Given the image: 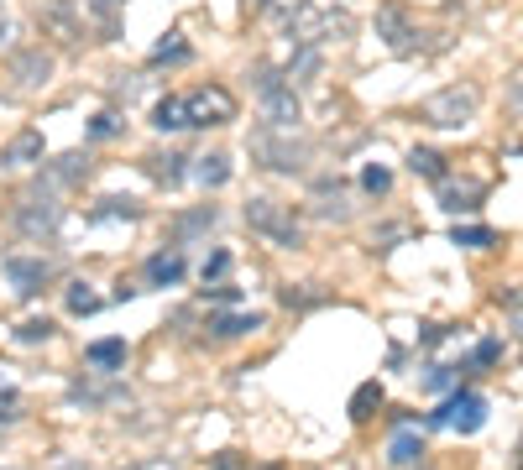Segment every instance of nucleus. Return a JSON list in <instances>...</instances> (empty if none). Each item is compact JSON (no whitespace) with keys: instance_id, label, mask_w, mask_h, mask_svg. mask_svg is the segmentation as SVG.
I'll return each instance as SVG.
<instances>
[{"instance_id":"nucleus-17","label":"nucleus","mask_w":523,"mask_h":470,"mask_svg":"<svg viewBox=\"0 0 523 470\" xmlns=\"http://www.w3.org/2000/svg\"><path fill=\"white\" fill-rule=\"evenodd\" d=\"M424 439H419V429H403V434H393V444H388V465L393 470H419L424 465Z\"/></svg>"},{"instance_id":"nucleus-19","label":"nucleus","mask_w":523,"mask_h":470,"mask_svg":"<svg viewBox=\"0 0 523 470\" xmlns=\"http://www.w3.org/2000/svg\"><path fill=\"white\" fill-rule=\"evenodd\" d=\"M194 183H199V188H225V183H231V157H225V152L199 157V162H194Z\"/></svg>"},{"instance_id":"nucleus-39","label":"nucleus","mask_w":523,"mask_h":470,"mask_svg":"<svg viewBox=\"0 0 523 470\" xmlns=\"http://www.w3.org/2000/svg\"><path fill=\"white\" fill-rule=\"evenodd\" d=\"M257 6H262L267 16H283V21H288L293 11H299V6H304V0H257Z\"/></svg>"},{"instance_id":"nucleus-36","label":"nucleus","mask_w":523,"mask_h":470,"mask_svg":"<svg viewBox=\"0 0 523 470\" xmlns=\"http://www.w3.org/2000/svg\"><path fill=\"white\" fill-rule=\"evenodd\" d=\"M225 267H231V251H215V256H210V262H204V267H199V277H204V288H210V282H220V277H225Z\"/></svg>"},{"instance_id":"nucleus-15","label":"nucleus","mask_w":523,"mask_h":470,"mask_svg":"<svg viewBox=\"0 0 523 470\" xmlns=\"http://www.w3.org/2000/svg\"><path fill=\"white\" fill-rule=\"evenodd\" d=\"M184 251L178 246H168V251H157V256H147V282L152 288H173V282H184Z\"/></svg>"},{"instance_id":"nucleus-3","label":"nucleus","mask_w":523,"mask_h":470,"mask_svg":"<svg viewBox=\"0 0 523 470\" xmlns=\"http://www.w3.org/2000/svg\"><path fill=\"white\" fill-rule=\"evenodd\" d=\"M246 152H252L262 168H272V173H304L309 141L293 136V131H278V126H257L252 141H246Z\"/></svg>"},{"instance_id":"nucleus-11","label":"nucleus","mask_w":523,"mask_h":470,"mask_svg":"<svg viewBox=\"0 0 523 470\" xmlns=\"http://www.w3.org/2000/svg\"><path fill=\"white\" fill-rule=\"evenodd\" d=\"M482 199H487V183H476V178H445L440 183L445 215H471V209H482Z\"/></svg>"},{"instance_id":"nucleus-29","label":"nucleus","mask_w":523,"mask_h":470,"mask_svg":"<svg viewBox=\"0 0 523 470\" xmlns=\"http://www.w3.org/2000/svg\"><path fill=\"white\" fill-rule=\"evenodd\" d=\"M84 11L95 16V21H100V32L110 37V32H116V16L126 11V0H84Z\"/></svg>"},{"instance_id":"nucleus-45","label":"nucleus","mask_w":523,"mask_h":470,"mask_svg":"<svg viewBox=\"0 0 523 470\" xmlns=\"http://www.w3.org/2000/svg\"><path fill=\"white\" fill-rule=\"evenodd\" d=\"M0 16H6V0H0Z\"/></svg>"},{"instance_id":"nucleus-14","label":"nucleus","mask_w":523,"mask_h":470,"mask_svg":"<svg viewBox=\"0 0 523 470\" xmlns=\"http://www.w3.org/2000/svg\"><path fill=\"white\" fill-rule=\"evenodd\" d=\"M32 162H42V131H16L0 147V168H32Z\"/></svg>"},{"instance_id":"nucleus-26","label":"nucleus","mask_w":523,"mask_h":470,"mask_svg":"<svg viewBox=\"0 0 523 470\" xmlns=\"http://www.w3.org/2000/svg\"><path fill=\"white\" fill-rule=\"evenodd\" d=\"M152 126L157 131H184V105H178V94H163V100L152 105Z\"/></svg>"},{"instance_id":"nucleus-12","label":"nucleus","mask_w":523,"mask_h":470,"mask_svg":"<svg viewBox=\"0 0 523 470\" xmlns=\"http://www.w3.org/2000/svg\"><path fill=\"white\" fill-rule=\"evenodd\" d=\"M377 37L388 42L393 53H414V47H419V42H414L419 32H414V21L403 16V6H382V11H377Z\"/></svg>"},{"instance_id":"nucleus-23","label":"nucleus","mask_w":523,"mask_h":470,"mask_svg":"<svg viewBox=\"0 0 523 470\" xmlns=\"http://www.w3.org/2000/svg\"><path fill=\"white\" fill-rule=\"evenodd\" d=\"M377 408H382V382H361V387L351 392V418H356V423H367Z\"/></svg>"},{"instance_id":"nucleus-31","label":"nucleus","mask_w":523,"mask_h":470,"mask_svg":"<svg viewBox=\"0 0 523 470\" xmlns=\"http://www.w3.org/2000/svg\"><path fill=\"white\" fill-rule=\"evenodd\" d=\"M121 126H126V121H121L116 110H100L95 121L84 126V136H89V141H110V136H121Z\"/></svg>"},{"instance_id":"nucleus-6","label":"nucleus","mask_w":523,"mask_h":470,"mask_svg":"<svg viewBox=\"0 0 523 470\" xmlns=\"http://www.w3.org/2000/svg\"><path fill=\"white\" fill-rule=\"evenodd\" d=\"M429 423H445V429H456V434H476L487 423V397L482 392H456V397H445L440 413H429Z\"/></svg>"},{"instance_id":"nucleus-32","label":"nucleus","mask_w":523,"mask_h":470,"mask_svg":"<svg viewBox=\"0 0 523 470\" xmlns=\"http://www.w3.org/2000/svg\"><path fill=\"white\" fill-rule=\"evenodd\" d=\"M278 298H283V309H320V303H325V293H314L309 282H299V288H283Z\"/></svg>"},{"instance_id":"nucleus-22","label":"nucleus","mask_w":523,"mask_h":470,"mask_svg":"<svg viewBox=\"0 0 523 470\" xmlns=\"http://www.w3.org/2000/svg\"><path fill=\"white\" fill-rule=\"evenodd\" d=\"M189 58H194V47L184 42V32H168V42H157V47H152V68H163V63L178 68V63H189Z\"/></svg>"},{"instance_id":"nucleus-7","label":"nucleus","mask_w":523,"mask_h":470,"mask_svg":"<svg viewBox=\"0 0 523 470\" xmlns=\"http://www.w3.org/2000/svg\"><path fill=\"white\" fill-rule=\"evenodd\" d=\"M58 225H63V209L53 204V194H32L27 204L16 209V230L21 235H42V241H48V235H58Z\"/></svg>"},{"instance_id":"nucleus-8","label":"nucleus","mask_w":523,"mask_h":470,"mask_svg":"<svg viewBox=\"0 0 523 470\" xmlns=\"http://www.w3.org/2000/svg\"><path fill=\"white\" fill-rule=\"evenodd\" d=\"M6 282H11V293H21V298H37L42 288L53 282V267L42 262V256H6Z\"/></svg>"},{"instance_id":"nucleus-43","label":"nucleus","mask_w":523,"mask_h":470,"mask_svg":"<svg viewBox=\"0 0 523 470\" xmlns=\"http://www.w3.org/2000/svg\"><path fill=\"white\" fill-rule=\"evenodd\" d=\"M131 470H178V465H168V460H152V465H131Z\"/></svg>"},{"instance_id":"nucleus-34","label":"nucleus","mask_w":523,"mask_h":470,"mask_svg":"<svg viewBox=\"0 0 523 470\" xmlns=\"http://www.w3.org/2000/svg\"><path fill=\"white\" fill-rule=\"evenodd\" d=\"M16 340L21 345H42V340H53V319H27L16 329Z\"/></svg>"},{"instance_id":"nucleus-42","label":"nucleus","mask_w":523,"mask_h":470,"mask_svg":"<svg viewBox=\"0 0 523 470\" xmlns=\"http://www.w3.org/2000/svg\"><path fill=\"white\" fill-rule=\"evenodd\" d=\"M215 470H241V460H236V455H220V460H215Z\"/></svg>"},{"instance_id":"nucleus-4","label":"nucleus","mask_w":523,"mask_h":470,"mask_svg":"<svg viewBox=\"0 0 523 470\" xmlns=\"http://www.w3.org/2000/svg\"><path fill=\"white\" fill-rule=\"evenodd\" d=\"M246 225H252L262 241L283 246V251H299L304 246V225L293 220V209L278 199H246Z\"/></svg>"},{"instance_id":"nucleus-37","label":"nucleus","mask_w":523,"mask_h":470,"mask_svg":"<svg viewBox=\"0 0 523 470\" xmlns=\"http://www.w3.org/2000/svg\"><path fill=\"white\" fill-rule=\"evenodd\" d=\"M497 356H503V340H482V345L471 350V361H476V366H497Z\"/></svg>"},{"instance_id":"nucleus-2","label":"nucleus","mask_w":523,"mask_h":470,"mask_svg":"<svg viewBox=\"0 0 523 470\" xmlns=\"http://www.w3.org/2000/svg\"><path fill=\"white\" fill-rule=\"evenodd\" d=\"M476 105H482V89L476 84H445L440 94H429L419 105V121L435 131H461V126H471Z\"/></svg>"},{"instance_id":"nucleus-18","label":"nucleus","mask_w":523,"mask_h":470,"mask_svg":"<svg viewBox=\"0 0 523 470\" xmlns=\"http://www.w3.org/2000/svg\"><path fill=\"white\" fill-rule=\"evenodd\" d=\"M408 173H414V178H429V183H445V178H450L445 157H440L435 147H414V152H408Z\"/></svg>"},{"instance_id":"nucleus-35","label":"nucleus","mask_w":523,"mask_h":470,"mask_svg":"<svg viewBox=\"0 0 523 470\" xmlns=\"http://www.w3.org/2000/svg\"><path fill=\"white\" fill-rule=\"evenodd\" d=\"M456 371H466V366H429V376H424V387H429V392H445L450 382H456Z\"/></svg>"},{"instance_id":"nucleus-40","label":"nucleus","mask_w":523,"mask_h":470,"mask_svg":"<svg viewBox=\"0 0 523 470\" xmlns=\"http://www.w3.org/2000/svg\"><path fill=\"white\" fill-rule=\"evenodd\" d=\"M204 298H215V303H241V288H231V282H215V288H204Z\"/></svg>"},{"instance_id":"nucleus-10","label":"nucleus","mask_w":523,"mask_h":470,"mask_svg":"<svg viewBox=\"0 0 523 470\" xmlns=\"http://www.w3.org/2000/svg\"><path fill=\"white\" fill-rule=\"evenodd\" d=\"M215 225H220V209L215 204H194V209H184V215L168 220V241L173 246H189L194 235H210Z\"/></svg>"},{"instance_id":"nucleus-1","label":"nucleus","mask_w":523,"mask_h":470,"mask_svg":"<svg viewBox=\"0 0 523 470\" xmlns=\"http://www.w3.org/2000/svg\"><path fill=\"white\" fill-rule=\"evenodd\" d=\"M252 89H257V105L267 115V126H278V131H293L304 121V110H299V94H293L288 74H278V68H267L257 63L252 68Z\"/></svg>"},{"instance_id":"nucleus-9","label":"nucleus","mask_w":523,"mask_h":470,"mask_svg":"<svg viewBox=\"0 0 523 470\" xmlns=\"http://www.w3.org/2000/svg\"><path fill=\"white\" fill-rule=\"evenodd\" d=\"M37 27L63 37V42H79L84 37V16H79L74 0H37Z\"/></svg>"},{"instance_id":"nucleus-13","label":"nucleus","mask_w":523,"mask_h":470,"mask_svg":"<svg viewBox=\"0 0 523 470\" xmlns=\"http://www.w3.org/2000/svg\"><path fill=\"white\" fill-rule=\"evenodd\" d=\"M48 74H53V53H42V47H21V53H11V79L21 89L48 84Z\"/></svg>"},{"instance_id":"nucleus-16","label":"nucleus","mask_w":523,"mask_h":470,"mask_svg":"<svg viewBox=\"0 0 523 470\" xmlns=\"http://www.w3.org/2000/svg\"><path fill=\"white\" fill-rule=\"evenodd\" d=\"M204 329H210L215 340H241V335H252V329H262V314L257 309H246V314H210V319H204Z\"/></svg>"},{"instance_id":"nucleus-30","label":"nucleus","mask_w":523,"mask_h":470,"mask_svg":"<svg viewBox=\"0 0 523 470\" xmlns=\"http://www.w3.org/2000/svg\"><path fill=\"white\" fill-rule=\"evenodd\" d=\"M48 173H53V183H79V178L89 173V162H84L79 152H68V157H53Z\"/></svg>"},{"instance_id":"nucleus-33","label":"nucleus","mask_w":523,"mask_h":470,"mask_svg":"<svg viewBox=\"0 0 523 470\" xmlns=\"http://www.w3.org/2000/svg\"><path fill=\"white\" fill-rule=\"evenodd\" d=\"M361 188H367V194H388V188H393V173L388 168H377V162H367V168H361Z\"/></svg>"},{"instance_id":"nucleus-44","label":"nucleus","mask_w":523,"mask_h":470,"mask_svg":"<svg viewBox=\"0 0 523 470\" xmlns=\"http://www.w3.org/2000/svg\"><path fill=\"white\" fill-rule=\"evenodd\" d=\"M6 42H11V21H6V16H0V47H6Z\"/></svg>"},{"instance_id":"nucleus-25","label":"nucleus","mask_w":523,"mask_h":470,"mask_svg":"<svg viewBox=\"0 0 523 470\" xmlns=\"http://www.w3.org/2000/svg\"><path fill=\"white\" fill-rule=\"evenodd\" d=\"M450 241L466 246V251H487V246H497V230L492 225H456V230H450Z\"/></svg>"},{"instance_id":"nucleus-27","label":"nucleus","mask_w":523,"mask_h":470,"mask_svg":"<svg viewBox=\"0 0 523 470\" xmlns=\"http://www.w3.org/2000/svg\"><path fill=\"white\" fill-rule=\"evenodd\" d=\"M314 74H320V47H299L288 63V84H309Z\"/></svg>"},{"instance_id":"nucleus-21","label":"nucleus","mask_w":523,"mask_h":470,"mask_svg":"<svg viewBox=\"0 0 523 470\" xmlns=\"http://www.w3.org/2000/svg\"><path fill=\"white\" fill-rule=\"evenodd\" d=\"M184 162L189 157H178V152H152L147 157V173L163 183V188H173V183H184Z\"/></svg>"},{"instance_id":"nucleus-28","label":"nucleus","mask_w":523,"mask_h":470,"mask_svg":"<svg viewBox=\"0 0 523 470\" xmlns=\"http://www.w3.org/2000/svg\"><path fill=\"white\" fill-rule=\"evenodd\" d=\"M136 215H142V209H136V199H100L95 209H89V220H136Z\"/></svg>"},{"instance_id":"nucleus-20","label":"nucleus","mask_w":523,"mask_h":470,"mask_svg":"<svg viewBox=\"0 0 523 470\" xmlns=\"http://www.w3.org/2000/svg\"><path fill=\"white\" fill-rule=\"evenodd\" d=\"M84 361L95 366V371H121L126 366V340H95V345H84Z\"/></svg>"},{"instance_id":"nucleus-5","label":"nucleus","mask_w":523,"mask_h":470,"mask_svg":"<svg viewBox=\"0 0 523 470\" xmlns=\"http://www.w3.org/2000/svg\"><path fill=\"white\" fill-rule=\"evenodd\" d=\"M178 105H184V131L231 126V121H236V94H231V89H220V84H204V89L178 94Z\"/></svg>"},{"instance_id":"nucleus-38","label":"nucleus","mask_w":523,"mask_h":470,"mask_svg":"<svg viewBox=\"0 0 523 470\" xmlns=\"http://www.w3.org/2000/svg\"><path fill=\"white\" fill-rule=\"evenodd\" d=\"M21 418V397L16 392H0V429H6V423H16Z\"/></svg>"},{"instance_id":"nucleus-41","label":"nucleus","mask_w":523,"mask_h":470,"mask_svg":"<svg viewBox=\"0 0 523 470\" xmlns=\"http://www.w3.org/2000/svg\"><path fill=\"white\" fill-rule=\"evenodd\" d=\"M445 335H450V329H445V324H424V335H419V345H440Z\"/></svg>"},{"instance_id":"nucleus-24","label":"nucleus","mask_w":523,"mask_h":470,"mask_svg":"<svg viewBox=\"0 0 523 470\" xmlns=\"http://www.w3.org/2000/svg\"><path fill=\"white\" fill-rule=\"evenodd\" d=\"M63 303H68V314H100V303H105V298L89 288V282H68Z\"/></svg>"}]
</instances>
